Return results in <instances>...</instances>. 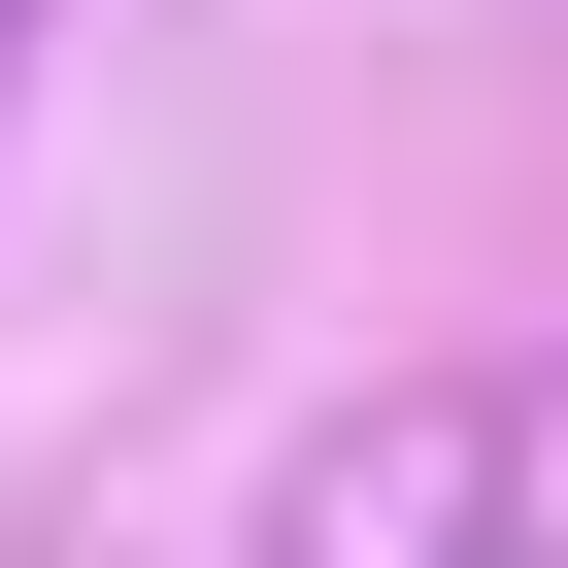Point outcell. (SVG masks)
Wrapping results in <instances>:
<instances>
[{"label": "cell", "instance_id": "6da1fadb", "mask_svg": "<svg viewBox=\"0 0 568 568\" xmlns=\"http://www.w3.org/2000/svg\"><path fill=\"white\" fill-rule=\"evenodd\" d=\"M568 535V368H468V402H368L302 501H267V568H535Z\"/></svg>", "mask_w": 568, "mask_h": 568}]
</instances>
